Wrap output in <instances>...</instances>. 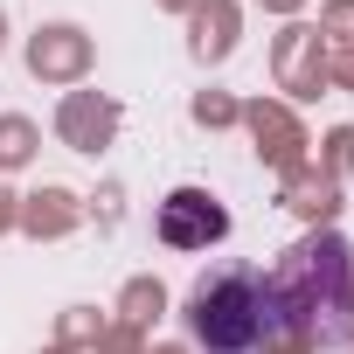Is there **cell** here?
<instances>
[{"label": "cell", "instance_id": "6da1fadb", "mask_svg": "<svg viewBox=\"0 0 354 354\" xmlns=\"http://www.w3.org/2000/svg\"><path fill=\"white\" fill-rule=\"evenodd\" d=\"M271 306L278 326H292L299 340L319 347H347L354 340V250L347 236H306L278 271H271Z\"/></svg>", "mask_w": 354, "mask_h": 354}, {"label": "cell", "instance_id": "7a4b0ae2", "mask_svg": "<svg viewBox=\"0 0 354 354\" xmlns=\"http://www.w3.org/2000/svg\"><path fill=\"white\" fill-rule=\"evenodd\" d=\"M188 340L202 354H257L278 333V306H271V271L250 264H216L188 285Z\"/></svg>", "mask_w": 354, "mask_h": 354}, {"label": "cell", "instance_id": "3957f363", "mask_svg": "<svg viewBox=\"0 0 354 354\" xmlns=\"http://www.w3.org/2000/svg\"><path fill=\"white\" fill-rule=\"evenodd\" d=\"M153 230H160L167 250H209V243L230 236V209H223L209 188H174V195L160 202Z\"/></svg>", "mask_w": 354, "mask_h": 354}]
</instances>
